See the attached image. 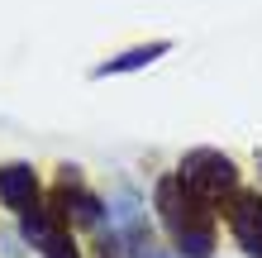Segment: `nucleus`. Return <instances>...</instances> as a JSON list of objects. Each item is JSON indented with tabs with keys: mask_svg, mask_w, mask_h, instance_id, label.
Masks as SVG:
<instances>
[{
	"mask_svg": "<svg viewBox=\"0 0 262 258\" xmlns=\"http://www.w3.org/2000/svg\"><path fill=\"white\" fill-rule=\"evenodd\" d=\"M158 220L172 239L177 258H214V206L181 187V177L158 182Z\"/></svg>",
	"mask_w": 262,
	"mask_h": 258,
	"instance_id": "obj_1",
	"label": "nucleus"
},
{
	"mask_svg": "<svg viewBox=\"0 0 262 258\" xmlns=\"http://www.w3.org/2000/svg\"><path fill=\"white\" fill-rule=\"evenodd\" d=\"M67 258H76V253H67Z\"/></svg>",
	"mask_w": 262,
	"mask_h": 258,
	"instance_id": "obj_7",
	"label": "nucleus"
},
{
	"mask_svg": "<svg viewBox=\"0 0 262 258\" xmlns=\"http://www.w3.org/2000/svg\"><path fill=\"white\" fill-rule=\"evenodd\" d=\"M162 53H172V43H167V38H158V43H138V48H129L124 57H110V63H100V67H96V77H119V72H138V67L158 63Z\"/></svg>",
	"mask_w": 262,
	"mask_h": 258,
	"instance_id": "obj_6",
	"label": "nucleus"
},
{
	"mask_svg": "<svg viewBox=\"0 0 262 258\" xmlns=\"http://www.w3.org/2000/svg\"><path fill=\"white\" fill-rule=\"evenodd\" d=\"M53 206L62 210L67 225H100L105 220V206L96 191H86V182L76 168H62V177H57V191H53Z\"/></svg>",
	"mask_w": 262,
	"mask_h": 258,
	"instance_id": "obj_3",
	"label": "nucleus"
},
{
	"mask_svg": "<svg viewBox=\"0 0 262 258\" xmlns=\"http://www.w3.org/2000/svg\"><path fill=\"white\" fill-rule=\"evenodd\" d=\"M177 177H181V187L195 191L205 206H229L238 196V168L220 148H191V153L181 158Z\"/></svg>",
	"mask_w": 262,
	"mask_h": 258,
	"instance_id": "obj_2",
	"label": "nucleus"
},
{
	"mask_svg": "<svg viewBox=\"0 0 262 258\" xmlns=\"http://www.w3.org/2000/svg\"><path fill=\"white\" fill-rule=\"evenodd\" d=\"M229 230L248 258H262V196L257 191H238L229 201Z\"/></svg>",
	"mask_w": 262,
	"mask_h": 258,
	"instance_id": "obj_4",
	"label": "nucleus"
},
{
	"mask_svg": "<svg viewBox=\"0 0 262 258\" xmlns=\"http://www.w3.org/2000/svg\"><path fill=\"white\" fill-rule=\"evenodd\" d=\"M0 201H5L10 210H24L38 206V177L29 163H10V168H0Z\"/></svg>",
	"mask_w": 262,
	"mask_h": 258,
	"instance_id": "obj_5",
	"label": "nucleus"
}]
</instances>
